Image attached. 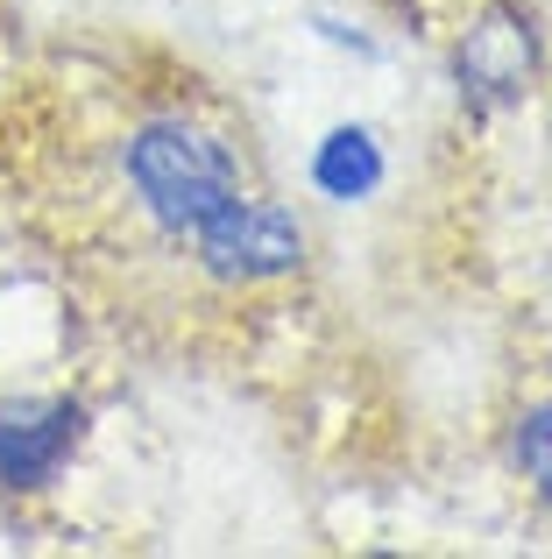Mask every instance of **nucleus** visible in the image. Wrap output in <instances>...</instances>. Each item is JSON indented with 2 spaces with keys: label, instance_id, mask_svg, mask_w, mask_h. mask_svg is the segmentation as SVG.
Listing matches in <instances>:
<instances>
[{
  "label": "nucleus",
  "instance_id": "nucleus-4",
  "mask_svg": "<svg viewBox=\"0 0 552 559\" xmlns=\"http://www.w3.org/2000/svg\"><path fill=\"white\" fill-rule=\"evenodd\" d=\"M93 411L79 396H0V489L36 496L79 461Z\"/></svg>",
  "mask_w": 552,
  "mask_h": 559
},
{
  "label": "nucleus",
  "instance_id": "nucleus-5",
  "mask_svg": "<svg viewBox=\"0 0 552 559\" xmlns=\"http://www.w3.org/2000/svg\"><path fill=\"white\" fill-rule=\"evenodd\" d=\"M383 178H389V156H383V142H375V128L340 121V128H326V135H319V150H312V185L326 191L333 205L369 199Z\"/></svg>",
  "mask_w": 552,
  "mask_h": 559
},
{
  "label": "nucleus",
  "instance_id": "nucleus-1",
  "mask_svg": "<svg viewBox=\"0 0 552 559\" xmlns=\"http://www.w3.org/2000/svg\"><path fill=\"white\" fill-rule=\"evenodd\" d=\"M121 178L170 241H192L220 205H235L249 191L227 142L206 135L199 121H184V114H156V121H142L121 142Z\"/></svg>",
  "mask_w": 552,
  "mask_h": 559
},
{
  "label": "nucleus",
  "instance_id": "nucleus-3",
  "mask_svg": "<svg viewBox=\"0 0 552 559\" xmlns=\"http://www.w3.org/2000/svg\"><path fill=\"white\" fill-rule=\"evenodd\" d=\"M539 79V22L517 0H489L454 43V85L468 114H503Z\"/></svg>",
  "mask_w": 552,
  "mask_h": 559
},
{
  "label": "nucleus",
  "instance_id": "nucleus-2",
  "mask_svg": "<svg viewBox=\"0 0 552 559\" xmlns=\"http://www.w3.org/2000/svg\"><path fill=\"white\" fill-rule=\"evenodd\" d=\"M192 255L220 284H276V276L304 270V219L263 191H241L192 234Z\"/></svg>",
  "mask_w": 552,
  "mask_h": 559
},
{
  "label": "nucleus",
  "instance_id": "nucleus-7",
  "mask_svg": "<svg viewBox=\"0 0 552 559\" xmlns=\"http://www.w3.org/2000/svg\"><path fill=\"white\" fill-rule=\"evenodd\" d=\"M397 8H418V0H397Z\"/></svg>",
  "mask_w": 552,
  "mask_h": 559
},
{
  "label": "nucleus",
  "instance_id": "nucleus-6",
  "mask_svg": "<svg viewBox=\"0 0 552 559\" xmlns=\"http://www.w3.org/2000/svg\"><path fill=\"white\" fill-rule=\"evenodd\" d=\"M511 461H517V475L531 481V496L552 510V404H531L525 418H517V432H511Z\"/></svg>",
  "mask_w": 552,
  "mask_h": 559
}]
</instances>
